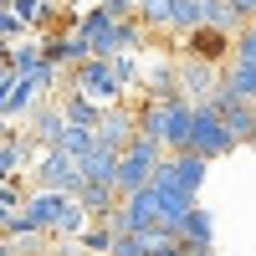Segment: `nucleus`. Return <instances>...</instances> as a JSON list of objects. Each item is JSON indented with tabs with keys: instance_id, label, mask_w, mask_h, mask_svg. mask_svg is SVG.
I'll use <instances>...</instances> for the list:
<instances>
[{
	"instance_id": "25",
	"label": "nucleus",
	"mask_w": 256,
	"mask_h": 256,
	"mask_svg": "<svg viewBox=\"0 0 256 256\" xmlns=\"http://www.w3.org/2000/svg\"><path fill=\"white\" fill-rule=\"evenodd\" d=\"M6 62L16 67V77H26L36 62H41V41H10V52H6Z\"/></svg>"
},
{
	"instance_id": "29",
	"label": "nucleus",
	"mask_w": 256,
	"mask_h": 256,
	"mask_svg": "<svg viewBox=\"0 0 256 256\" xmlns=\"http://www.w3.org/2000/svg\"><path fill=\"white\" fill-rule=\"evenodd\" d=\"M230 10L241 16V26H251V20H256V0H230Z\"/></svg>"
},
{
	"instance_id": "18",
	"label": "nucleus",
	"mask_w": 256,
	"mask_h": 256,
	"mask_svg": "<svg viewBox=\"0 0 256 256\" xmlns=\"http://www.w3.org/2000/svg\"><path fill=\"white\" fill-rule=\"evenodd\" d=\"M56 102H62V113H67V123H77V128H98V118H102V108L92 98H82L77 88H67Z\"/></svg>"
},
{
	"instance_id": "11",
	"label": "nucleus",
	"mask_w": 256,
	"mask_h": 256,
	"mask_svg": "<svg viewBox=\"0 0 256 256\" xmlns=\"http://www.w3.org/2000/svg\"><path fill=\"white\" fill-rule=\"evenodd\" d=\"M210 108L226 118V128H230V138H236V144H256V102H241V98H230V92L220 88Z\"/></svg>"
},
{
	"instance_id": "23",
	"label": "nucleus",
	"mask_w": 256,
	"mask_h": 256,
	"mask_svg": "<svg viewBox=\"0 0 256 256\" xmlns=\"http://www.w3.org/2000/svg\"><path fill=\"white\" fill-rule=\"evenodd\" d=\"M88 226H92V216H88V210H82V200L72 195V205H67V216L56 220V230H52V236H62V241H77V236H82V230H88Z\"/></svg>"
},
{
	"instance_id": "20",
	"label": "nucleus",
	"mask_w": 256,
	"mask_h": 256,
	"mask_svg": "<svg viewBox=\"0 0 256 256\" xmlns=\"http://www.w3.org/2000/svg\"><path fill=\"white\" fill-rule=\"evenodd\" d=\"M226 92L241 98V102H256V62H236V56H230V67H226Z\"/></svg>"
},
{
	"instance_id": "13",
	"label": "nucleus",
	"mask_w": 256,
	"mask_h": 256,
	"mask_svg": "<svg viewBox=\"0 0 256 256\" xmlns=\"http://www.w3.org/2000/svg\"><path fill=\"white\" fill-rule=\"evenodd\" d=\"M41 56L46 62H56V67H82V62L92 56V46L82 41L77 31H56V36H46L41 41Z\"/></svg>"
},
{
	"instance_id": "21",
	"label": "nucleus",
	"mask_w": 256,
	"mask_h": 256,
	"mask_svg": "<svg viewBox=\"0 0 256 256\" xmlns=\"http://www.w3.org/2000/svg\"><path fill=\"white\" fill-rule=\"evenodd\" d=\"M174 10H180V0H138L144 31H174Z\"/></svg>"
},
{
	"instance_id": "6",
	"label": "nucleus",
	"mask_w": 256,
	"mask_h": 256,
	"mask_svg": "<svg viewBox=\"0 0 256 256\" xmlns=\"http://www.w3.org/2000/svg\"><path fill=\"white\" fill-rule=\"evenodd\" d=\"M226 88V72H220V62H205V56H190L180 52V92L195 102H216V92Z\"/></svg>"
},
{
	"instance_id": "17",
	"label": "nucleus",
	"mask_w": 256,
	"mask_h": 256,
	"mask_svg": "<svg viewBox=\"0 0 256 256\" xmlns=\"http://www.w3.org/2000/svg\"><path fill=\"white\" fill-rule=\"evenodd\" d=\"M180 241H184V246H216V216H210L205 205H195V210L180 220Z\"/></svg>"
},
{
	"instance_id": "2",
	"label": "nucleus",
	"mask_w": 256,
	"mask_h": 256,
	"mask_svg": "<svg viewBox=\"0 0 256 256\" xmlns=\"http://www.w3.org/2000/svg\"><path fill=\"white\" fill-rule=\"evenodd\" d=\"M82 41L92 46V56H138L144 52V41H148V31H144V20H108L98 6L88 10V16H77V26H72Z\"/></svg>"
},
{
	"instance_id": "34",
	"label": "nucleus",
	"mask_w": 256,
	"mask_h": 256,
	"mask_svg": "<svg viewBox=\"0 0 256 256\" xmlns=\"http://www.w3.org/2000/svg\"><path fill=\"white\" fill-rule=\"evenodd\" d=\"M0 256H20V251H16V246H10L6 236H0Z\"/></svg>"
},
{
	"instance_id": "12",
	"label": "nucleus",
	"mask_w": 256,
	"mask_h": 256,
	"mask_svg": "<svg viewBox=\"0 0 256 256\" xmlns=\"http://www.w3.org/2000/svg\"><path fill=\"white\" fill-rule=\"evenodd\" d=\"M26 123H31V144L36 148H56L62 134H67V113H62V102H46V98L26 113Z\"/></svg>"
},
{
	"instance_id": "9",
	"label": "nucleus",
	"mask_w": 256,
	"mask_h": 256,
	"mask_svg": "<svg viewBox=\"0 0 256 256\" xmlns=\"http://www.w3.org/2000/svg\"><path fill=\"white\" fill-rule=\"evenodd\" d=\"M92 134H98L102 148H118V154H123V148L138 138V113L128 108V102H113V108H102V118H98Z\"/></svg>"
},
{
	"instance_id": "8",
	"label": "nucleus",
	"mask_w": 256,
	"mask_h": 256,
	"mask_svg": "<svg viewBox=\"0 0 256 256\" xmlns=\"http://www.w3.org/2000/svg\"><path fill=\"white\" fill-rule=\"evenodd\" d=\"M205 169H210V159H200L195 148H184V154H164L159 174H154V190H184V195H200Z\"/></svg>"
},
{
	"instance_id": "26",
	"label": "nucleus",
	"mask_w": 256,
	"mask_h": 256,
	"mask_svg": "<svg viewBox=\"0 0 256 256\" xmlns=\"http://www.w3.org/2000/svg\"><path fill=\"white\" fill-rule=\"evenodd\" d=\"M92 144H98V134H92V128H77V123H67V134H62V144H56V148H67L72 159H82Z\"/></svg>"
},
{
	"instance_id": "28",
	"label": "nucleus",
	"mask_w": 256,
	"mask_h": 256,
	"mask_svg": "<svg viewBox=\"0 0 256 256\" xmlns=\"http://www.w3.org/2000/svg\"><path fill=\"white\" fill-rule=\"evenodd\" d=\"M108 256H144V246H138V236H113V251Z\"/></svg>"
},
{
	"instance_id": "32",
	"label": "nucleus",
	"mask_w": 256,
	"mask_h": 256,
	"mask_svg": "<svg viewBox=\"0 0 256 256\" xmlns=\"http://www.w3.org/2000/svg\"><path fill=\"white\" fill-rule=\"evenodd\" d=\"M16 138V128H10V118H0V144H10Z\"/></svg>"
},
{
	"instance_id": "15",
	"label": "nucleus",
	"mask_w": 256,
	"mask_h": 256,
	"mask_svg": "<svg viewBox=\"0 0 256 256\" xmlns=\"http://www.w3.org/2000/svg\"><path fill=\"white\" fill-rule=\"evenodd\" d=\"M184 52H190V56H205V62H226V56H236V41H230L226 31L200 26V31L184 36Z\"/></svg>"
},
{
	"instance_id": "19",
	"label": "nucleus",
	"mask_w": 256,
	"mask_h": 256,
	"mask_svg": "<svg viewBox=\"0 0 256 256\" xmlns=\"http://www.w3.org/2000/svg\"><path fill=\"white\" fill-rule=\"evenodd\" d=\"M36 102H41L36 82H31V77H16L10 88H6V118H10V123H16V118H26V113L36 108Z\"/></svg>"
},
{
	"instance_id": "30",
	"label": "nucleus",
	"mask_w": 256,
	"mask_h": 256,
	"mask_svg": "<svg viewBox=\"0 0 256 256\" xmlns=\"http://www.w3.org/2000/svg\"><path fill=\"white\" fill-rule=\"evenodd\" d=\"M154 256H190V246H184V241H169V246H159Z\"/></svg>"
},
{
	"instance_id": "27",
	"label": "nucleus",
	"mask_w": 256,
	"mask_h": 256,
	"mask_svg": "<svg viewBox=\"0 0 256 256\" xmlns=\"http://www.w3.org/2000/svg\"><path fill=\"white\" fill-rule=\"evenodd\" d=\"M236 62H256V20L236 31Z\"/></svg>"
},
{
	"instance_id": "10",
	"label": "nucleus",
	"mask_w": 256,
	"mask_h": 256,
	"mask_svg": "<svg viewBox=\"0 0 256 256\" xmlns=\"http://www.w3.org/2000/svg\"><path fill=\"white\" fill-rule=\"evenodd\" d=\"M67 205H72V195H62V190H26V205H20V216H26L36 230H56V220L67 216Z\"/></svg>"
},
{
	"instance_id": "16",
	"label": "nucleus",
	"mask_w": 256,
	"mask_h": 256,
	"mask_svg": "<svg viewBox=\"0 0 256 256\" xmlns=\"http://www.w3.org/2000/svg\"><path fill=\"white\" fill-rule=\"evenodd\" d=\"M36 154H41V148L31 144V134H26V138L16 134L10 144H0V184H6V180H16L20 169H31V164H36Z\"/></svg>"
},
{
	"instance_id": "3",
	"label": "nucleus",
	"mask_w": 256,
	"mask_h": 256,
	"mask_svg": "<svg viewBox=\"0 0 256 256\" xmlns=\"http://www.w3.org/2000/svg\"><path fill=\"white\" fill-rule=\"evenodd\" d=\"M72 88H77L82 98H92L98 108H113V102H123L128 82H123V72H118V62H108V56H88L82 67H72Z\"/></svg>"
},
{
	"instance_id": "22",
	"label": "nucleus",
	"mask_w": 256,
	"mask_h": 256,
	"mask_svg": "<svg viewBox=\"0 0 256 256\" xmlns=\"http://www.w3.org/2000/svg\"><path fill=\"white\" fill-rule=\"evenodd\" d=\"M113 236H118V230H113L108 220H92V226L77 236V246L88 251V256H108V251H113Z\"/></svg>"
},
{
	"instance_id": "14",
	"label": "nucleus",
	"mask_w": 256,
	"mask_h": 256,
	"mask_svg": "<svg viewBox=\"0 0 256 256\" xmlns=\"http://www.w3.org/2000/svg\"><path fill=\"white\" fill-rule=\"evenodd\" d=\"M77 164H82V180H88V184H113V190H118V148L92 144Z\"/></svg>"
},
{
	"instance_id": "5",
	"label": "nucleus",
	"mask_w": 256,
	"mask_h": 256,
	"mask_svg": "<svg viewBox=\"0 0 256 256\" xmlns=\"http://www.w3.org/2000/svg\"><path fill=\"white\" fill-rule=\"evenodd\" d=\"M31 174H36V190H62V195H77V190L88 184L82 180V164L67 154V148H41Z\"/></svg>"
},
{
	"instance_id": "7",
	"label": "nucleus",
	"mask_w": 256,
	"mask_h": 256,
	"mask_svg": "<svg viewBox=\"0 0 256 256\" xmlns=\"http://www.w3.org/2000/svg\"><path fill=\"white\" fill-rule=\"evenodd\" d=\"M190 148H195L200 159H226V154H236V138H230V128L226 118L210 108V102H200L195 108V128H190Z\"/></svg>"
},
{
	"instance_id": "4",
	"label": "nucleus",
	"mask_w": 256,
	"mask_h": 256,
	"mask_svg": "<svg viewBox=\"0 0 256 256\" xmlns=\"http://www.w3.org/2000/svg\"><path fill=\"white\" fill-rule=\"evenodd\" d=\"M159 164H164V144L159 138H134L118 154V195H134V190H144V184H154V174H159Z\"/></svg>"
},
{
	"instance_id": "1",
	"label": "nucleus",
	"mask_w": 256,
	"mask_h": 256,
	"mask_svg": "<svg viewBox=\"0 0 256 256\" xmlns=\"http://www.w3.org/2000/svg\"><path fill=\"white\" fill-rule=\"evenodd\" d=\"M190 128H195V102L190 98H148L138 108V134L159 138L164 154H184L190 148Z\"/></svg>"
},
{
	"instance_id": "31",
	"label": "nucleus",
	"mask_w": 256,
	"mask_h": 256,
	"mask_svg": "<svg viewBox=\"0 0 256 256\" xmlns=\"http://www.w3.org/2000/svg\"><path fill=\"white\" fill-rule=\"evenodd\" d=\"M10 82H16V67H10L6 56H0V88H10Z\"/></svg>"
},
{
	"instance_id": "24",
	"label": "nucleus",
	"mask_w": 256,
	"mask_h": 256,
	"mask_svg": "<svg viewBox=\"0 0 256 256\" xmlns=\"http://www.w3.org/2000/svg\"><path fill=\"white\" fill-rule=\"evenodd\" d=\"M205 26V0H180V10H174V36L184 41L190 31H200Z\"/></svg>"
},
{
	"instance_id": "33",
	"label": "nucleus",
	"mask_w": 256,
	"mask_h": 256,
	"mask_svg": "<svg viewBox=\"0 0 256 256\" xmlns=\"http://www.w3.org/2000/svg\"><path fill=\"white\" fill-rule=\"evenodd\" d=\"M190 256H216V246H190Z\"/></svg>"
}]
</instances>
